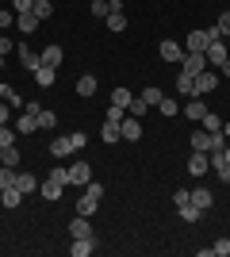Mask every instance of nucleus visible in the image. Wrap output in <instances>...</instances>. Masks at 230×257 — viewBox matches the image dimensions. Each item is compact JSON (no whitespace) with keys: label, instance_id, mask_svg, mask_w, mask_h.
<instances>
[{"label":"nucleus","instance_id":"obj_1","mask_svg":"<svg viewBox=\"0 0 230 257\" xmlns=\"http://www.w3.org/2000/svg\"><path fill=\"white\" fill-rule=\"evenodd\" d=\"M100 200H104V184L88 181V184H85V196L77 200V215H92V211L100 207Z\"/></svg>","mask_w":230,"mask_h":257},{"label":"nucleus","instance_id":"obj_2","mask_svg":"<svg viewBox=\"0 0 230 257\" xmlns=\"http://www.w3.org/2000/svg\"><path fill=\"white\" fill-rule=\"evenodd\" d=\"M215 39H222L219 31H215V27H207V31H188V43H184V50H207L211 43H215Z\"/></svg>","mask_w":230,"mask_h":257},{"label":"nucleus","instance_id":"obj_3","mask_svg":"<svg viewBox=\"0 0 230 257\" xmlns=\"http://www.w3.org/2000/svg\"><path fill=\"white\" fill-rule=\"evenodd\" d=\"M180 69H184V73H203V69H207V54H199V50H184V62H180Z\"/></svg>","mask_w":230,"mask_h":257},{"label":"nucleus","instance_id":"obj_4","mask_svg":"<svg viewBox=\"0 0 230 257\" xmlns=\"http://www.w3.org/2000/svg\"><path fill=\"white\" fill-rule=\"evenodd\" d=\"M119 135H123V142H138V139H142V119L123 115V123H119Z\"/></svg>","mask_w":230,"mask_h":257},{"label":"nucleus","instance_id":"obj_5","mask_svg":"<svg viewBox=\"0 0 230 257\" xmlns=\"http://www.w3.org/2000/svg\"><path fill=\"white\" fill-rule=\"evenodd\" d=\"M207 165H211L207 150H196L192 158H188V177H203V173H207Z\"/></svg>","mask_w":230,"mask_h":257},{"label":"nucleus","instance_id":"obj_6","mask_svg":"<svg viewBox=\"0 0 230 257\" xmlns=\"http://www.w3.org/2000/svg\"><path fill=\"white\" fill-rule=\"evenodd\" d=\"M88 181H92V169H88V161H73V165H69V184H81V188H85Z\"/></svg>","mask_w":230,"mask_h":257},{"label":"nucleus","instance_id":"obj_7","mask_svg":"<svg viewBox=\"0 0 230 257\" xmlns=\"http://www.w3.org/2000/svg\"><path fill=\"white\" fill-rule=\"evenodd\" d=\"M215 85H219V73H211V65L203 69V73H196V96H203V92H215Z\"/></svg>","mask_w":230,"mask_h":257},{"label":"nucleus","instance_id":"obj_8","mask_svg":"<svg viewBox=\"0 0 230 257\" xmlns=\"http://www.w3.org/2000/svg\"><path fill=\"white\" fill-rule=\"evenodd\" d=\"M203 54H207V65H222V62L230 58V50H226V43H222V39H215Z\"/></svg>","mask_w":230,"mask_h":257},{"label":"nucleus","instance_id":"obj_9","mask_svg":"<svg viewBox=\"0 0 230 257\" xmlns=\"http://www.w3.org/2000/svg\"><path fill=\"white\" fill-rule=\"evenodd\" d=\"M69 253H73V257H92V253H96V238H92V234H88V238H73Z\"/></svg>","mask_w":230,"mask_h":257},{"label":"nucleus","instance_id":"obj_10","mask_svg":"<svg viewBox=\"0 0 230 257\" xmlns=\"http://www.w3.org/2000/svg\"><path fill=\"white\" fill-rule=\"evenodd\" d=\"M157 54H161V62H184V46H176L165 39L161 46H157Z\"/></svg>","mask_w":230,"mask_h":257},{"label":"nucleus","instance_id":"obj_11","mask_svg":"<svg viewBox=\"0 0 230 257\" xmlns=\"http://www.w3.org/2000/svg\"><path fill=\"white\" fill-rule=\"evenodd\" d=\"M39 23H43V20H39L35 12H20V16H16V27H20L23 35H35V31H39Z\"/></svg>","mask_w":230,"mask_h":257},{"label":"nucleus","instance_id":"obj_12","mask_svg":"<svg viewBox=\"0 0 230 257\" xmlns=\"http://www.w3.org/2000/svg\"><path fill=\"white\" fill-rule=\"evenodd\" d=\"M12 127L20 131V135H35V131H39V115H31V111H23V115L16 119Z\"/></svg>","mask_w":230,"mask_h":257},{"label":"nucleus","instance_id":"obj_13","mask_svg":"<svg viewBox=\"0 0 230 257\" xmlns=\"http://www.w3.org/2000/svg\"><path fill=\"white\" fill-rule=\"evenodd\" d=\"M92 234V226H88V215H77L73 223H69V238H88Z\"/></svg>","mask_w":230,"mask_h":257},{"label":"nucleus","instance_id":"obj_14","mask_svg":"<svg viewBox=\"0 0 230 257\" xmlns=\"http://www.w3.org/2000/svg\"><path fill=\"white\" fill-rule=\"evenodd\" d=\"M184 115H188V119H196V123H199V119L207 115V104H203L199 96H192V100L184 104Z\"/></svg>","mask_w":230,"mask_h":257},{"label":"nucleus","instance_id":"obj_15","mask_svg":"<svg viewBox=\"0 0 230 257\" xmlns=\"http://www.w3.org/2000/svg\"><path fill=\"white\" fill-rule=\"evenodd\" d=\"M54 77H58V69L39 65V69H35V85H39V88H50V85H54Z\"/></svg>","mask_w":230,"mask_h":257},{"label":"nucleus","instance_id":"obj_16","mask_svg":"<svg viewBox=\"0 0 230 257\" xmlns=\"http://www.w3.org/2000/svg\"><path fill=\"white\" fill-rule=\"evenodd\" d=\"M39 192H43L46 200H62V192H66V184H58V181H50V177H46V181L39 184Z\"/></svg>","mask_w":230,"mask_h":257},{"label":"nucleus","instance_id":"obj_17","mask_svg":"<svg viewBox=\"0 0 230 257\" xmlns=\"http://www.w3.org/2000/svg\"><path fill=\"white\" fill-rule=\"evenodd\" d=\"M16 188H20L23 196H27V192H35V188H39V181H35V173H27V169H23V173H16Z\"/></svg>","mask_w":230,"mask_h":257},{"label":"nucleus","instance_id":"obj_18","mask_svg":"<svg viewBox=\"0 0 230 257\" xmlns=\"http://www.w3.org/2000/svg\"><path fill=\"white\" fill-rule=\"evenodd\" d=\"M39 58H43V65H50V69H58V65H62V46H54V43H50V46H46L43 54H39Z\"/></svg>","mask_w":230,"mask_h":257},{"label":"nucleus","instance_id":"obj_19","mask_svg":"<svg viewBox=\"0 0 230 257\" xmlns=\"http://www.w3.org/2000/svg\"><path fill=\"white\" fill-rule=\"evenodd\" d=\"M20 200H23V192L12 184V188H0V204L4 207H20Z\"/></svg>","mask_w":230,"mask_h":257},{"label":"nucleus","instance_id":"obj_20","mask_svg":"<svg viewBox=\"0 0 230 257\" xmlns=\"http://www.w3.org/2000/svg\"><path fill=\"white\" fill-rule=\"evenodd\" d=\"M192 204H196L199 211H211V204H215V196H211L207 188H196V192H192Z\"/></svg>","mask_w":230,"mask_h":257},{"label":"nucleus","instance_id":"obj_21","mask_svg":"<svg viewBox=\"0 0 230 257\" xmlns=\"http://www.w3.org/2000/svg\"><path fill=\"white\" fill-rule=\"evenodd\" d=\"M20 62H23V69H31V73H35V69L43 65V58H39L35 50H27V46H20Z\"/></svg>","mask_w":230,"mask_h":257},{"label":"nucleus","instance_id":"obj_22","mask_svg":"<svg viewBox=\"0 0 230 257\" xmlns=\"http://www.w3.org/2000/svg\"><path fill=\"white\" fill-rule=\"evenodd\" d=\"M176 88H180L184 96H196V77H192V73H184V69H180V77H176Z\"/></svg>","mask_w":230,"mask_h":257},{"label":"nucleus","instance_id":"obj_23","mask_svg":"<svg viewBox=\"0 0 230 257\" xmlns=\"http://www.w3.org/2000/svg\"><path fill=\"white\" fill-rule=\"evenodd\" d=\"M176 215H180L184 223H196V219H199V215H203V211H199V207L192 204V200H188V204H180V207H176Z\"/></svg>","mask_w":230,"mask_h":257},{"label":"nucleus","instance_id":"obj_24","mask_svg":"<svg viewBox=\"0 0 230 257\" xmlns=\"http://www.w3.org/2000/svg\"><path fill=\"white\" fill-rule=\"evenodd\" d=\"M0 100H4L8 107H20V104H23V96H20V92H16L12 85H0Z\"/></svg>","mask_w":230,"mask_h":257},{"label":"nucleus","instance_id":"obj_25","mask_svg":"<svg viewBox=\"0 0 230 257\" xmlns=\"http://www.w3.org/2000/svg\"><path fill=\"white\" fill-rule=\"evenodd\" d=\"M50 154H54V158H66V154H73V146H69V135H62V139H54V146H50Z\"/></svg>","mask_w":230,"mask_h":257},{"label":"nucleus","instance_id":"obj_26","mask_svg":"<svg viewBox=\"0 0 230 257\" xmlns=\"http://www.w3.org/2000/svg\"><path fill=\"white\" fill-rule=\"evenodd\" d=\"M77 92H81V96H92V92H96V77L85 73L81 81H77Z\"/></svg>","mask_w":230,"mask_h":257},{"label":"nucleus","instance_id":"obj_27","mask_svg":"<svg viewBox=\"0 0 230 257\" xmlns=\"http://www.w3.org/2000/svg\"><path fill=\"white\" fill-rule=\"evenodd\" d=\"M100 139L104 142H119L123 135H119V123H108V119H104V131H100Z\"/></svg>","mask_w":230,"mask_h":257},{"label":"nucleus","instance_id":"obj_28","mask_svg":"<svg viewBox=\"0 0 230 257\" xmlns=\"http://www.w3.org/2000/svg\"><path fill=\"white\" fill-rule=\"evenodd\" d=\"M0 165H12V169H16V165H20V150H16V146H4V150H0Z\"/></svg>","mask_w":230,"mask_h":257},{"label":"nucleus","instance_id":"obj_29","mask_svg":"<svg viewBox=\"0 0 230 257\" xmlns=\"http://www.w3.org/2000/svg\"><path fill=\"white\" fill-rule=\"evenodd\" d=\"M131 100H134L131 88H115V92H111V104H115V107H127Z\"/></svg>","mask_w":230,"mask_h":257},{"label":"nucleus","instance_id":"obj_30","mask_svg":"<svg viewBox=\"0 0 230 257\" xmlns=\"http://www.w3.org/2000/svg\"><path fill=\"white\" fill-rule=\"evenodd\" d=\"M146 107H150V104H146L142 96H134L131 104H127V115H134V119H142V115H146Z\"/></svg>","mask_w":230,"mask_h":257},{"label":"nucleus","instance_id":"obj_31","mask_svg":"<svg viewBox=\"0 0 230 257\" xmlns=\"http://www.w3.org/2000/svg\"><path fill=\"white\" fill-rule=\"evenodd\" d=\"M16 135H20V131L4 123V127H0V150H4V146H16Z\"/></svg>","mask_w":230,"mask_h":257},{"label":"nucleus","instance_id":"obj_32","mask_svg":"<svg viewBox=\"0 0 230 257\" xmlns=\"http://www.w3.org/2000/svg\"><path fill=\"white\" fill-rule=\"evenodd\" d=\"M108 31H127V16L123 12H111L108 16Z\"/></svg>","mask_w":230,"mask_h":257},{"label":"nucleus","instance_id":"obj_33","mask_svg":"<svg viewBox=\"0 0 230 257\" xmlns=\"http://www.w3.org/2000/svg\"><path fill=\"white\" fill-rule=\"evenodd\" d=\"M16 184V169L12 165H0V188H12Z\"/></svg>","mask_w":230,"mask_h":257},{"label":"nucleus","instance_id":"obj_34","mask_svg":"<svg viewBox=\"0 0 230 257\" xmlns=\"http://www.w3.org/2000/svg\"><path fill=\"white\" fill-rule=\"evenodd\" d=\"M138 96H142L150 107H157V104H161V96H165V92H161V88H146V92H138Z\"/></svg>","mask_w":230,"mask_h":257},{"label":"nucleus","instance_id":"obj_35","mask_svg":"<svg viewBox=\"0 0 230 257\" xmlns=\"http://www.w3.org/2000/svg\"><path fill=\"white\" fill-rule=\"evenodd\" d=\"M39 127L54 131V127H58V115H54V111H46V107H43V111H39Z\"/></svg>","mask_w":230,"mask_h":257},{"label":"nucleus","instance_id":"obj_36","mask_svg":"<svg viewBox=\"0 0 230 257\" xmlns=\"http://www.w3.org/2000/svg\"><path fill=\"white\" fill-rule=\"evenodd\" d=\"M199 123H203V131H222V119L215 115V111H207V115L199 119Z\"/></svg>","mask_w":230,"mask_h":257},{"label":"nucleus","instance_id":"obj_37","mask_svg":"<svg viewBox=\"0 0 230 257\" xmlns=\"http://www.w3.org/2000/svg\"><path fill=\"white\" fill-rule=\"evenodd\" d=\"M157 111L173 119V115H176V100H173V96H161V104H157Z\"/></svg>","mask_w":230,"mask_h":257},{"label":"nucleus","instance_id":"obj_38","mask_svg":"<svg viewBox=\"0 0 230 257\" xmlns=\"http://www.w3.org/2000/svg\"><path fill=\"white\" fill-rule=\"evenodd\" d=\"M35 16H39V20H46V16H50V12H54V4H50V0H35Z\"/></svg>","mask_w":230,"mask_h":257},{"label":"nucleus","instance_id":"obj_39","mask_svg":"<svg viewBox=\"0 0 230 257\" xmlns=\"http://www.w3.org/2000/svg\"><path fill=\"white\" fill-rule=\"evenodd\" d=\"M92 16L108 20V16H111V4H108V0H92Z\"/></svg>","mask_w":230,"mask_h":257},{"label":"nucleus","instance_id":"obj_40","mask_svg":"<svg viewBox=\"0 0 230 257\" xmlns=\"http://www.w3.org/2000/svg\"><path fill=\"white\" fill-rule=\"evenodd\" d=\"M69 146H73V150H85V146H88V135H85V131H73V135H69Z\"/></svg>","mask_w":230,"mask_h":257},{"label":"nucleus","instance_id":"obj_41","mask_svg":"<svg viewBox=\"0 0 230 257\" xmlns=\"http://www.w3.org/2000/svg\"><path fill=\"white\" fill-rule=\"evenodd\" d=\"M211 253L215 257H230V238H219V242L211 246Z\"/></svg>","mask_w":230,"mask_h":257},{"label":"nucleus","instance_id":"obj_42","mask_svg":"<svg viewBox=\"0 0 230 257\" xmlns=\"http://www.w3.org/2000/svg\"><path fill=\"white\" fill-rule=\"evenodd\" d=\"M123 115H127V107H115V104H111L104 119H108V123H123Z\"/></svg>","mask_w":230,"mask_h":257},{"label":"nucleus","instance_id":"obj_43","mask_svg":"<svg viewBox=\"0 0 230 257\" xmlns=\"http://www.w3.org/2000/svg\"><path fill=\"white\" fill-rule=\"evenodd\" d=\"M215 31H219L222 39L230 35V12H222V16H219V23H215Z\"/></svg>","mask_w":230,"mask_h":257},{"label":"nucleus","instance_id":"obj_44","mask_svg":"<svg viewBox=\"0 0 230 257\" xmlns=\"http://www.w3.org/2000/svg\"><path fill=\"white\" fill-rule=\"evenodd\" d=\"M192 150H207V131H196V135H192Z\"/></svg>","mask_w":230,"mask_h":257},{"label":"nucleus","instance_id":"obj_45","mask_svg":"<svg viewBox=\"0 0 230 257\" xmlns=\"http://www.w3.org/2000/svg\"><path fill=\"white\" fill-rule=\"evenodd\" d=\"M12 23H16V16H12V12H4V8H0V31H8Z\"/></svg>","mask_w":230,"mask_h":257},{"label":"nucleus","instance_id":"obj_46","mask_svg":"<svg viewBox=\"0 0 230 257\" xmlns=\"http://www.w3.org/2000/svg\"><path fill=\"white\" fill-rule=\"evenodd\" d=\"M12 8H16V16H20V12H31L35 8V0H12Z\"/></svg>","mask_w":230,"mask_h":257},{"label":"nucleus","instance_id":"obj_47","mask_svg":"<svg viewBox=\"0 0 230 257\" xmlns=\"http://www.w3.org/2000/svg\"><path fill=\"white\" fill-rule=\"evenodd\" d=\"M12 50H16V43H12V39H8V35H4V31H0V54H12Z\"/></svg>","mask_w":230,"mask_h":257},{"label":"nucleus","instance_id":"obj_48","mask_svg":"<svg viewBox=\"0 0 230 257\" xmlns=\"http://www.w3.org/2000/svg\"><path fill=\"white\" fill-rule=\"evenodd\" d=\"M50 181H58V184H69V169H54V173H50Z\"/></svg>","mask_w":230,"mask_h":257},{"label":"nucleus","instance_id":"obj_49","mask_svg":"<svg viewBox=\"0 0 230 257\" xmlns=\"http://www.w3.org/2000/svg\"><path fill=\"white\" fill-rule=\"evenodd\" d=\"M173 200H176V207H180V204H188V200H192V192H188V188H176Z\"/></svg>","mask_w":230,"mask_h":257},{"label":"nucleus","instance_id":"obj_50","mask_svg":"<svg viewBox=\"0 0 230 257\" xmlns=\"http://www.w3.org/2000/svg\"><path fill=\"white\" fill-rule=\"evenodd\" d=\"M215 173H219V181H222V184H230V165H219Z\"/></svg>","mask_w":230,"mask_h":257},{"label":"nucleus","instance_id":"obj_51","mask_svg":"<svg viewBox=\"0 0 230 257\" xmlns=\"http://www.w3.org/2000/svg\"><path fill=\"white\" fill-rule=\"evenodd\" d=\"M4 123H8V104L0 100V127H4Z\"/></svg>","mask_w":230,"mask_h":257},{"label":"nucleus","instance_id":"obj_52","mask_svg":"<svg viewBox=\"0 0 230 257\" xmlns=\"http://www.w3.org/2000/svg\"><path fill=\"white\" fill-rule=\"evenodd\" d=\"M219 73H222V77H230V58H226V62L219 65Z\"/></svg>","mask_w":230,"mask_h":257},{"label":"nucleus","instance_id":"obj_53","mask_svg":"<svg viewBox=\"0 0 230 257\" xmlns=\"http://www.w3.org/2000/svg\"><path fill=\"white\" fill-rule=\"evenodd\" d=\"M222 135H226V139H230V123H222Z\"/></svg>","mask_w":230,"mask_h":257},{"label":"nucleus","instance_id":"obj_54","mask_svg":"<svg viewBox=\"0 0 230 257\" xmlns=\"http://www.w3.org/2000/svg\"><path fill=\"white\" fill-rule=\"evenodd\" d=\"M222 158H226V161H230V146H222Z\"/></svg>","mask_w":230,"mask_h":257},{"label":"nucleus","instance_id":"obj_55","mask_svg":"<svg viewBox=\"0 0 230 257\" xmlns=\"http://www.w3.org/2000/svg\"><path fill=\"white\" fill-rule=\"evenodd\" d=\"M0 69H4V54H0Z\"/></svg>","mask_w":230,"mask_h":257},{"label":"nucleus","instance_id":"obj_56","mask_svg":"<svg viewBox=\"0 0 230 257\" xmlns=\"http://www.w3.org/2000/svg\"><path fill=\"white\" fill-rule=\"evenodd\" d=\"M226 12H230V8H226Z\"/></svg>","mask_w":230,"mask_h":257}]
</instances>
